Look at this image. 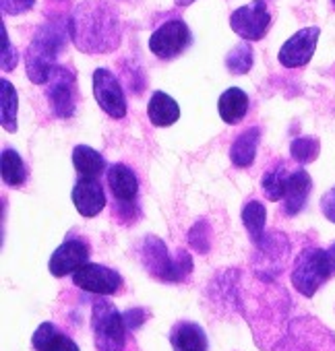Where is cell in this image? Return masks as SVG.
Masks as SVG:
<instances>
[{
    "mask_svg": "<svg viewBox=\"0 0 335 351\" xmlns=\"http://www.w3.org/2000/svg\"><path fill=\"white\" fill-rule=\"evenodd\" d=\"M288 180H290V171L286 169L284 163H279L277 167L269 169L263 180H261V186H263V195L267 201H281L286 197V189H288Z\"/></svg>",
    "mask_w": 335,
    "mask_h": 351,
    "instance_id": "d4e9b609",
    "label": "cell"
},
{
    "mask_svg": "<svg viewBox=\"0 0 335 351\" xmlns=\"http://www.w3.org/2000/svg\"><path fill=\"white\" fill-rule=\"evenodd\" d=\"M253 48L249 44H238L226 54V69L232 75H246L253 69Z\"/></svg>",
    "mask_w": 335,
    "mask_h": 351,
    "instance_id": "484cf974",
    "label": "cell"
},
{
    "mask_svg": "<svg viewBox=\"0 0 335 351\" xmlns=\"http://www.w3.org/2000/svg\"><path fill=\"white\" fill-rule=\"evenodd\" d=\"M32 345L36 351H79V345L52 322H42L38 326L32 337Z\"/></svg>",
    "mask_w": 335,
    "mask_h": 351,
    "instance_id": "e0dca14e",
    "label": "cell"
},
{
    "mask_svg": "<svg viewBox=\"0 0 335 351\" xmlns=\"http://www.w3.org/2000/svg\"><path fill=\"white\" fill-rule=\"evenodd\" d=\"M319 151H321V143L314 136H300V138H294L290 145V155L298 163L314 161L319 157Z\"/></svg>",
    "mask_w": 335,
    "mask_h": 351,
    "instance_id": "4316f807",
    "label": "cell"
},
{
    "mask_svg": "<svg viewBox=\"0 0 335 351\" xmlns=\"http://www.w3.org/2000/svg\"><path fill=\"white\" fill-rule=\"evenodd\" d=\"M91 330L97 351H124L126 345L124 316L108 300H97L93 304Z\"/></svg>",
    "mask_w": 335,
    "mask_h": 351,
    "instance_id": "277c9868",
    "label": "cell"
},
{
    "mask_svg": "<svg viewBox=\"0 0 335 351\" xmlns=\"http://www.w3.org/2000/svg\"><path fill=\"white\" fill-rule=\"evenodd\" d=\"M36 5V0H0V7H3L5 15H21L32 11Z\"/></svg>",
    "mask_w": 335,
    "mask_h": 351,
    "instance_id": "f546056e",
    "label": "cell"
},
{
    "mask_svg": "<svg viewBox=\"0 0 335 351\" xmlns=\"http://www.w3.org/2000/svg\"><path fill=\"white\" fill-rule=\"evenodd\" d=\"M209 234H211V230H209L207 221H205V219L197 221V223L191 228V232H189V242H191V246H193L197 252L205 254V252L209 250V246H211Z\"/></svg>",
    "mask_w": 335,
    "mask_h": 351,
    "instance_id": "83f0119b",
    "label": "cell"
},
{
    "mask_svg": "<svg viewBox=\"0 0 335 351\" xmlns=\"http://www.w3.org/2000/svg\"><path fill=\"white\" fill-rule=\"evenodd\" d=\"M67 32H69V23H65L60 17L48 19L36 29L32 44L27 46L25 52V71L34 85L48 83L52 71L58 66L56 58L65 46Z\"/></svg>",
    "mask_w": 335,
    "mask_h": 351,
    "instance_id": "7a4b0ae2",
    "label": "cell"
},
{
    "mask_svg": "<svg viewBox=\"0 0 335 351\" xmlns=\"http://www.w3.org/2000/svg\"><path fill=\"white\" fill-rule=\"evenodd\" d=\"M312 180L310 176L304 169H296L290 173V180H288V189H286V197H284V213L286 215H298L308 199Z\"/></svg>",
    "mask_w": 335,
    "mask_h": 351,
    "instance_id": "2e32d148",
    "label": "cell"
},
{
    "mask_svg": "<svg viewBox=\"0 0 335 351\" xmlns=\"http://www.w3.org/2000/svg\"><path fill=\"white\" fill-rule=\"evenodd\" d=\"M333 5H335V0H333Z\"/></svg>",
    "mask_w": 335,
    "mask_h": 351,
    "instance_id": "e575fe53",
    "label": "cell"
},
{
    "mask_svg": "<svg viewBox=\"0 0 335 351\" xmlns=\"http://www.w3.org/2000/svg\"><path fill=\"white\" fill-rule=\"evenodd\" d=\"M242 223L251 236V240L257 244H261L263 240V232H265V221H267V211H265V205L259 203V201H251L244 205L242 209Z\"/></svg>",
    "mask_w": 335,
    "mask_h": 351,
    "instance_id": "cb8c5ba5",
    "label": "cell"
},
{
    "mask_svg": "<svg viewBox=\"0 0 335 351\" xmlns=\"http://www.w3.org/2000/svg\"><path fill=\"white\" fill-rule=\"evenodd\" d=\"M106 178H108L110 193L116 201V215L124 223H130L135 217H139V205H137L139 180H137L135 171L124 163H114L108 169Z\"/></svg>",
    "mask_w": 335,
    "mask_h": 351,
    "instance_id": "8992f818",
    "label": "cell"
},
{
    "mask_svg": "<svg viewBox=\"0 0 335 351\" xmlns=\"http://www.w3.org/2000/svg\"><path fill=\"white\" fill-rule=\"evenodd\" d=\"M321 36L319 27H304L300 32H296L279 50L277 60L281 62V66L286 69H298L308 64V60L314 54L316 48V40Z\"/></svg>",
    "mask_w": 335,
    "mask_h": 351,
    "instance_id": "7c38bea8",
    "label": "cell"
},
{
    "mask_svg": "<svg viewBox=\"0 0 335 351\" xmlns=\"http://www.w3.org/2000/svg\"><path fill=\"white\" fill-rule=\"evenodd\" d=\"M73 283L87 291V293H97V295H114L118 293L122 285V277L118 271L97 265V263H87L79 271L73 273Z\"/></svg>",
    "mask_w": 335,
    "mask_h": 351,
    "instance_id": "30bf717a",
    "label": "cell"
},
{
    "mask_svg": "<svg viewBox=\"0 0 335 351\" xmlns=\"http://www.w3.org/2000/svg\"><path fill=\"white\" fill-rule=\"evenodd\" d=\"M327 254H329V263H331V269H333V273H335V244L327 250Z\"/></svg>",
    "mask_w": 335,
    "mask_h": 351,
    "instance_id": "d6a6232c",
    "label": "cell"
},
{
    "mask_svg": "<svg viewBox=\"0 0 335 351\" xmlns=\"http://www.w3.org/2000/svg\"><path fill=\"white\" fill-rule=\"evenodd\" d=\"M69 34L75 46L85 54H108L122 42L118 13L106 0L81 3L69 19Z\"/></svg>",
    "mask_w": 335,
    "mask_h": 351,
    "instance_id": "6da1fadb",
    "label": "cell"
},
{
    "mask_svg": "<svg viewBox=\"0 0 335 351\" xmlns=\"http://www.w3.org/2000/svg\"><path fill=\"white\" fill-rule=\"evenodd\" d=\"M321 211H323V215L331 223H335V186L329 193L323 195V199H321Z\"/></svg>",
    "mask_w": 335,
    "mask_h": 351,
    "instance_id": "4dcf8cb0",
    "label": "cell"
},
{
    "mask_svg": "<svg viewBox=\"0 0 335 351\" xmlns=\"http://www.w3.org/2000/svg\"><path fill=\"white\" fill-rule=\"evenodd\" d=\"M73 165L81 173V178H97L106 169V159L102 157L100 151L87 145H77L73 149Z\"/></svg>",
    "mask_w": 335,
    "mask_h": 351,
    "instance_id": "44dd1931",
    "label": "cell"
},
{
    "mask_svg": "<svg viewBox=\"0 0 335 351\" xmlns=\"http://www.w3.org/2000/svg\"><path fill=\"white\" fill-rule=\"evenodd\" d=\"M46 97L56 118H71L77 108V77L67 66H56L46 83Z\"/></svg>",
    "mask_w": 335,
    "mask_h": 351,
    "instance_id": "52a82bcc",
    "label": "cell"
},
{
    "mask_svg": "<svg viewBox=\"0 0 335 351\" xmlns=\"http://www.w3.org/2000/svg\"><path fill=\"white\" fill-rule=\"evenodd\" d=\"M141 252V263L147 269V273L155 279L174 283V281H185L193 273V258L187 250L178 248L176 254L172 256L168 252L165 244L157 236H147L139 244Z\"/></svg>",
    "mask_w": 335,
    "mask_h": 351,
    "instance_id": "3957f363",
    "label": "cell"
},
{
    "mask_svg": "<svg viewBox=\"0 0 335 351\" xmlns=\"http://www.w3.org/2000/svg\"><path fill=\"white\" fill-rule=\"evenodd\" d=\"M0 169H3V180L7 186H21L27 178L25 163L15 149H5L0 157Z\"/></svg>",
    "mask_w": 335,
    "mask_h": 351,
    "instance_id": "603a6c76",
    "label": "cell"
},
{
    "mask_svg": "<svg viewBox=\"0 0 335 351\" xmlns=\"http://www.w3.org/2000/svg\"><path fill=\"white\" fill-rule=\"evenodd\" d=\"M122 316H124V324H126V328H128V330H137V328L143 324V320H145V312H143V308L126 310Z\"/></svg>",
    "mask_w": 335,
    "mask_h": 351,
    "instance_id": "1f68e13d",
    "label": "cell"
},
{
    "mask_svg": "<svg viewBox=\"0 0 335 351\" xmlns=\"http://www.w3.org/2000/svg\"><path fill=\"white\" fill-rule=\"evenodd\" d=\"M331 273L333 269H331L327 250L306 248L296 258L290 279L296 291H300L306 298H312L316 289L331 277Z\"/></svg>",
    "mask_w": 335,
    "mask_h": 351,
    "instance_id": "5b68a950",
    "label": "cell"
},
{
    "mask_svg": "<svg viewBox=\"0 0 335 351\" xmlns=\"http://www.w3.org/2000/svg\"><path fill=\"white\" fill-rule=\"evenodd\" d=\"M191 42H193V36H191V29L187 27V23L181 19H172V21H165L163 25H159L151 34L149 50L153 56H157L161 60H170V58H176L178 54H183Z\"/></svg>",
    "mask_w": 335,
    "mask_h": 351,
    "instance_id": "ba28073f",
    "label": "cell"
},
{
    "mask_svg": "<svg viewBox=\"0 0 335 351\" xmlns=\"http://www.w3.org/2000/svg\"><path fill=\"white\" fill-rule=\"evenodd\" d=\"M259 138H261L259 126H251L234 138L232 149H230V159L236 167H251L255 163Z\"/></svg>",
    "mask_w": 335,
    "mask_h": 351,
    "instance_id": "d6986e66",
    "label": "cell"
},
{
    "mask_svg": "<svg viewBox=\"0 0 335 351\" xmlns=\"http://www.w3.org/2000/svg\"><path fill=\"white\" fill-rule=\"evenodd\" d=\"M170 343L174 351H207L209 341L205 330L197 322L183 320L170 332Z\"/></svg>",
    "mask_w": 335,
    "mask_h": 351,
    "instance_id": "9a60e30c",
    "label": "cell"
},
{
    "mask_svg": "<svg viewBox=\"0 0 335 351\" xmlns=\"http://www.w3.org/2000/svg\"><path fill=\"white\" fill-rule=\"evenodd\" d=\"M271 25V15L267 11L265 0H253V3L236 9L230 17V27L242 40L259 42L265 38Z\"/></svg>",
    "mask_w": 335,
    "mask_h": 351,
    "instance_id": "9c48e42d",
    "label": "cell"
},
{
    "mask_svg": "<svg viewBox=\"0 0 335 351\" xmlns=\"http://www.w3.org/2000/svg\"><path fill=\"white\" fill-rule=\"evenodd\" d=\"M147 116L153 126H172L181 118V108L176 99H172L163 91H155L147 104Z\"/></svg>",
    "mask_w": 335,
    "mask_h": 351,
    "instance_id": "ac0fdd59",
    "label": "cell"
},
{
    "mask_svg": "<svg viewBox=\"0 0 335 351\" xmlns=\"http://www.w3.org/2000/svg\"><path fill=\"white\" fill-rule=\"evenodd\" d=\"M93 85V95L100 104V108L110 116V118H124L126 116V97L124 91L118 83V79L108 71V69H97L91 79Z\"/></svg>",
    "mask_w": 335,
    "mask_h": 351,
    "instance_id": "8fae6325",
    "label": "cell"
},
{
    "mask_svg": "<svg viewBox=\"0 0 335 351\" xmlns=\"http://www.w3.org/2000/svg\"><path fill=\"white\" fill-rule=\"evenodd\" d=\"M0 89H3V93H0V120H3V128L9 132H17V89L7 79L0 81Z\"/></svg>",
    "mask_w": 335,
    "mask_h": 351,
    "instance_id": "7402d4cb",
    "label": "cell"
},
{
    "mask_svg": "<svg viewBox=\"0 0 335 351\" xmlns=\"http://www.w3.org/2000/svg\"><path fill=\"white\" fill-rule=\"evenodd\" d=\"M0 36H3V71H5V73H11V71L17 66V50H15V46L11 44L5 25L0 27Z\"/></svg>",
    "mask_w": 335,
    "mask_h": 351,
    "instance_id": "f1b7e54d",
    "label": "cell"
},
{
    "mask_svg": "<svg viewBox=\"0 0 335 351\" xmlns=\"http://www.w3.org/2000/svg\"><path fill=\"white\" fill-rule=\"evenodd\" d=\"M73 203L79 215L91 219L106 209V195L97 178H79L73 186Z\"/></svg>",
    "mask_w": 335,
    "mask_h": 351,
    "instance_id": "5bb4252c",
    "label": "cell"
},
{
    "mask_svg": "<svg viewBox=\"0 0 335 351\" xmlns=\"http://www.w3.org/2000/svg\"><path fill=\"white\" fill-rule=\"evenodd\" d=\"M218 112H220V118L226 124L240 122L249 112V95L240 87L226 89L218 99Z\"/></svg>",
    "mask_w": 335,
    "mask_h": 351,
    "instance_id": "ffe728a7",
    "label": "cell"
},
{
    "mask_svg": "<svg viewBox=\"0 0 335 351\" xmlns=\"http://www.w3.org/2000/svg\"><path fill=\"white\" fill-rule=\"evenodd\" d=\"M174 3H176L178 7H189V5L195 3V0H174Z\"/></svg>",
    "mask_w": 335,
    "mask_h": 351,
    "instance_id": "836d02e7",
    "label": "cell"
},
{
    "mask_svg": "<svg viewBox=\"0 0 335 351\" xmlns=\"http://www.w3.org/2000/svg\"><path fill=\"white\" fill-rule=\"evenodd\" d=\"M89 244L81 238H71L65 244H60L54 254L50 256V273L54 277H65L75 271H79L83 265L89 263Z\"/></svg>",
    "mask_w": 335,
    "mask_h": 351,
    "instance_id": "4fadbf2b",
    "label": "cell"
}]
</instances>
